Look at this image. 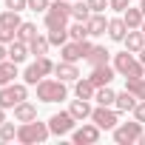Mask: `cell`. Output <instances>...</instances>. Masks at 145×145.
Listing matches in <instances>:
<instances>
[{"mask_svg":"<svg viewBox=\"0 0 145 145\" xmlns=\"http://www.w3.org/2000/svg\"><path fill=\"white\" fill-rule=\"evenodd\" d=\"M48 122H37V120H31V122H20L17 125V142H23V145H37V142H46L48 139Z\"/></svg>","mask_w":145,"mask_h":145,"instance_id":"1","label":"cell"},{"mask_svg":"<svg viewBox=\"0 0 145 145\" xmlns=\"http://www.w3.org/2000/svg\"><path fill=\"white\" fill-rule=\"evenodd\" d=\"M68 17H71V3H68V0H54V3L46 9V29H48V31L68 29V26H65Z\"/></svg>","mask_w":145,"mask_h":145,"instance_id":"2","label":"cell"},{"mask_svg":"<svg viewBox=\"0 0 145 145\" xmlns=\"http://www.w3.org/2000/svg\"><path fill=\"white\" fill-rule=\"evenodd\" d=\"M114 68H117V74L120 77H145V65L139 63V60H134V51H120V54H114Z\"/></svg>","mask_w":145,"mask_h":145,"instance_id":"3","label":"cell"},{"mask_svg":"<svg viewBox=\"0 0 145 145\" xmlns=\"http://www.w3.org/2000/svg\"><path fill=\"white\" fill-rule=\"evenodd\" d=\"M65 97H68V88H65L63 80H46L43 77L37 83V100L40 103H60Z\"/></svg>","mask_w":145,"mask_h":145,"instance_id":"4","label":"cell"},{"mask_svg":"<svg viewBox=\"0 0 145 145\" xmlns=\"http://www.w3.org/2000/svg\"><path fill=\"white\" fill-rule=\"evenodd\" d=\"M54 65H57V63H51L46 54H43V57H37V60H34V63L23 71V83H26V86H37L43 77L54 74Z\"/></svg>","mask_w":145,"mask_h":145,"instance_id":"5","label":"cell"},{"mask_svg":"<svg viewBox=\"0 0 145 145\" xmlns=\"http://www.w3.org/2000/svg\"><path fill=\"white\" fill-rule=\"evenodd\" d=\"M139 137H142V122H139V120H134V122H120V125L114 128V142H117V145H134V142H139Z\"/></svg>","mask_w":145,"mask_h":145,"instance_id":"6","label":"cell"},{"mask_svg":"<svg viewBox=\"0 0 145 145\" xmlns=\"http://www.w3.org/2000/svg\"><path fill=\"white\" fill-rule=\"evenodd\" d=\"M29 100L26 83H9V86H0V105L3 108H14L17 103Z\"/></svg>","mask_w":145,"mask_h":145,"instance_id":"7","label":"cell"},{"mask_svg":"<svg viewBox=\"0 0 145 145\" xmlns=\"http://www.w3.org/2000/svg\"><path fill=\"white\" fill-rule=\"evenodd\" d=\"M91 122L100 125L103 131H114V128L120 125V114H117L111 105H97V108L91 111Z\"/></svg>","mask_w":145,"mask_h":145,"instance_id":"8","label":"cell"},{"mask_svg":"<svg viewBox=\"0 0 145 145\" xmlns=\"http://www.w3.org/2000/svg\"><path fill=\"white\" fill-rule=\"evenodd\" d=\"M74 117H71V111H60V114H51V120H48V131L51 134H57V137H65V134H71L74 131Z\"/></svg>","mask_w":145,"mask_h":145,"instance_id":"9","label":"cell"},{"mask_svg":"<svg viewBox=\"0 0 145 145\" xmlns=\"http://www.w3.org/2000/svg\"><path fill=\"white\" fill-rule=\"evenodd\" d=\"M114 77H117V68L108 65V63H105V65H94V68H91V74H88V80H91L97 88H100V86H111Z\"/></svg>","mask_w":145,"mask_h":145,"instance_id":"10","label":"cell"},{"mask_svg":"<svg viewBox=\"0 0 145 145\" xmlns=\"http://www.w3.org/2000/svg\"><path fill=\"white\" fill-rule=\"evenodd\" d=\"M100 125H94V122H88V125H83V128H77L74 134H71V137H74V142L77 145H94L97 139H100Z\"/></svg>","mask_w":145,"mask_h":145,"instance_id":"11","label":"cell"},{"mask_svg":"<svg viewBox=\"0 0 145 145\" xmlns=\"http://www.w3.org/2000/svg\"><path fill=\"white\" fill-rule=\"evenodd\" d=\"M54 74H57V80H63V83H71V80H80V71H77V63H68V60H60V63L54 65Z\"/></svg>","mask_w":145,"mask_h":145,"instance_id":"12","label":"cell"},{"mask_svg":"<svg viewBox=\"0 0 145 145\" xmlns=\"http://www.w3.org/2000/svg\"><path fill=\"white\" fill-rule=\"evenodd\" d=\"M86 26H88V37H100V34L108 31V20H105L103 12H94V14L86 20Z\"/></svg>","mask_w":145,"mask_h":145,"instance_id":"13","label":"cell"},{"mask_svg":"<svg viewBox=\"0 0 145 145\" xmlns=\"http://www.w3.org/2000/svg\"><path fill=\"white\" fill-rule=\"evenodd\" d=\"M125 48L128 51H134V54H139L142 48H145V34H142V29H128V34H125Z\"/></svg>","mask_w":145,"mask_h":145,"instance_id":"14","label":"cell"},{"mask_svg":"<svg viewBox=\"0 0 145 145\" xmlns=\"http://www.w3.org/2000/svg\"><path fill=\"white\" fill-rule=\"evenodd\" d=\"M68 111H71V117H74V120L80 122V120H88L94 108H91V100H80V97H77L74 103L68 105Z\"/></svg>","mask_w":145,"mask_h":145,"instance_id":"15","label":"cell"},{"mask_svg":"<svg viewBox=\"0 0 145 145\" xmlns=\"http://www.w3.org/2000/svg\"><path fill=\"white\" fill-rule=\"evenodd\" d=\"M14 120L17 122H31V120H37V105H31V103H17L14 105Z\"/></svg>","mask_w":145,"mask_h":145,"instance_id":"16","label":"cell"},{"mask_svg":"<svg viewBox=\"0 0 145 145\" xmlns=\"http://www.w3.org/2000/svg\"><path fill=\"white\" fill-rule=\"evenodd\" d=\"M74 94H77L80 100H94V94H97V86H94L88 77H83V80H74Z\"/></svg>","mask_w":145,"mask_h":145,"instance_id":"17","label":"cell"},{"mask_svg":"<svg viewBox=\"0 0 145 145\" xmlns=\"http://www.w3.org/2000/svg\"><path fill=\"white\" fill-rule=\"evenodd\" d=\"M125 34H128V26H125V20H122V17L108 20V37H111V40L122 43V40H125Z\"/></svg>","mask_w":145,"mask_h":145,"instance_id":"18","label":"cell"},{"mask_svg":"<svg viewBox=\"0 0 145 145\" xmlns=\"http://www.w3.org/2000/svg\"><path fill=\"white\" fill-rule=\"evenodd\" d=\"M29 54H31V51H29V43H23V40L9 43V60H12V63H23Z\"/></svg>","mask_w":145,"mask_h":145,"instance_id":"19","label":"cell"},{"mask_svg":"<svg viewBox=\"0 0 145 145\" xmlns=\"http://www.w3.org/2000/svg\"><path fill=\"white\" fill-rule=\"evenodd\" d=\"M122 20H125V26H128V29H142V20H145V14H142V9H134V6H128V9L122 12Z\"/></svg>","mask_w":145,"mask_h":145,"instance_id":"20","label":"cell"},{"mask_svg":"<svg viewBox=\"0 0 145 145\" xmlns=\"http://www.w3.org/2000/svg\"><path fill=\"white\" fill-rule=\"evenodd\" d=\"M14 77H17V63H12V60H3V63H0V86H9V83H14Z\"/></svg>","mask_w":145,"mask_h":145,"instance_id":"21","label":"cell"},{"mask_svg":"<svg viewBox=\"0 0 145 145\" xmlns=\"http://www.w3.org/2000/svg\"><path fill=\"white\" fill-rule=\"evenodd\" d=\"M137 103H139V100L125 88L122 94H117V103H114V105H117V111H134V105H137Z\"/></svg>","mask_w":145,"mask_h":145,"instance_id":"22","label":"cell"},{"mask_svg":"<svg viewBox=\"0 0 145 145\" xmlns=\"http://www.w3.org/2000/svg\"><path fill=\"white\" fill-rule=\"evenodd\" d=\"M125 88H128L137 100H145V77H128V80H125Z\"/></svg>","mask_w":145,"mask_h":145,"instance_id":"23","label":"cell"},{"mask_svg":"<svg viewBox=\"0 0 145 145\" xmlns=\"http://www.w3.org/2000/svg\"><path fill=\"white\" fill-rule=\"evenodd\" d=\"M94 100H97V105H114L117 103V94L111 91V86H100L97 94H94Z\"/></svg>","mask_w":145,"mask_h":145,"instance_id":"24","label":"cell"},{"mask_svg":"<svg viewBox=\"0 0 145 145\" xmlns=\"http://www.w3.org/2000/svg\"><path fill=\"white\" fill-rule=\"evenodd\" d=\"M20 23H23V20H20V12L6 9L3 14H0V26H6V29H14V31H17V29H20Z\"/></svg>","mask_w":145,"mask_h":145,"instance_id":"25","label":"cell"},{"mask_svg":"<svg viewBox=\"0 0 145 145\" xmlns=\"http://www.w3.org/2000/svg\"><path fill=\"white\" fill-rule=\"evenodd\" d=\"M34 37H37V26L23 20V23H20V29H17V40H23V43H31Z\"/></svg>","mask_w":145,"mask_h":145,"instance_id":"26","label":"cell"},{"mask_svg":"<svg viewBox=\"0 0 145 145\" xmlns=\"http://www.w3.org/2000/svg\"><path fill=\"white\" fill-rule=\"evenodd\" d=\"M48 46H51V43H48V37H40V34H37V37L29 43V51H31V54H37V57H43V54H48Z\"/></svg>","mask_w":145,"mask_h":145,"instance_id":"27","label":"cell"},{"mask_svg":"<svg viewBox=\"0 0 145 145\" xmlns=\"http://www.w3.org/2000/svg\"><path fill=\"white\" fill-rule=\"evenodd\" d=\"M86 60L91 63V68H94V65H105V63H108V51H105L103 46H94V48H91V54H88Z\"/></svg>","mask_w":145,"mask_h":145,"instance_id":"28","label":"cell"},{"mask_svg":"<svg viewBox=\"0 0 145 145\" xmlns=\"http://www.w3.org/2000/svg\"><path fill=\"white\" fill-rule=\"evenodd\" d=\"M91 14H94V12L88 9V3H74V6H71V17H74V20H80V23H86Z\"/></svg>","mask_w":145,"mask_h":145,"instance_id":"29","label":"cell"},{"mask_svg":"<svg viewBox=\"0 0 145 145\" xmlns=\"http://www.w3.org/2000/svg\"><path fill=\"white\" fill-rule=\"evenodd\" d=\"M17 139V125L14 122H3L0 125V142H12Z\"/></svg>","mask_w":145,"mask_h":145,"instance_id":"30","label":"cell"},{"mask_svg":"<svg viewBox=\"0 0 145 145\" xmlns=\"http://www.w3.org/2000/svg\"><path fill=\"white\" fill-rule=\"evenodd\" d=\"M68 37H71V40H86V37H88V26L77 20L74 26H71V29H68Z\"/></svg>","mask_w":145,"mask_h":145,"instance_id":"31","label":"cell"},{"mask_svg":"<svg viewBox=\"0 0 145 145\" xmlns=\"http://www.w3.org/2000/svg\"><path fill=\"white\" fill-rule=\"evenodd\" d=\"M48 43H51V46H63V43H68V29L48 31Z\"/></svg>","mask_w":145,"mask_h":145,"instance_id":"32","label":"cell"},{"mask_svg":"<svg viewBox=\"0 0 145 145\" xmlns=\"http://www.w3.org/2000/svg\"><path fill=\"white\" fill-rule=\"evenodd\" d=\"M14 40H17V31H14V29L0 26V43H3V46H9V43H14Z\"/></svg>","mask_w":145,"mask_h":145,"instance_id":"33","label":"cell"},{"mask_svg":"<svg viewBox=\"0 0 145 145\" xmlns=\"http://www.w3.org/2000/svg\"><path fill=\"white\" fill-rule=\"evenodd\" d=\"M6 9H12V12H23V9H29V0H6Z\"/></svg>","mask_w":145,"mask_h":145,"instance_id":"34","label":"cell"},{"mask_svg":"<svg viewBox=\"0 0 145 145\" xmlns=\"http://www.w3.org/2000/svg\"><path fill=\"white\" fill-rule=\"evenodd\" d=\"M51 6V0H29V9L31 12H46Z\"/></svg>","mask_w":145,"mask_h":145,"instance_id":"35","label":"cell"},{"mask_svg":"<svg viewBox=\"0 0 145 145\" xmlns=\"http://www.w3.org/2000/svg\"><path fill=\"white\" fill-rule=\"evenodd\" d=\"M131 6V0H108V9H114V12H125Z\"/></svg>","mask_w":145,"mask_h":145,"instance_id":"36","label":"cell"},{"mask_svg":"<svg viewBox=\"0 0 145 145\" xmlns=\"http://www.w3.org/2000/svg\"><path fill=\"white\" fill-rule=\"evenodd\" d=\"M86 3H88L91 12H105L108 9V0H86Z\"/></svg>","mask_w":145,"mask_h":145,"instance_id":"37","label":"cell"},{"mask_svg":"<svg viewBox=\"0 0 145 145\" xmlns=\"http://www.w3.org/2000/svg\"><path fill=\"white\" fill-rule=\"evenodd\" d=\"M134 120H139V122H145V100H139V103L134 105Z\"/></svg>","mask_w":145,"mask_h":145,"instance_id":"38","label":"cell"},{"mask_svg":"<svg viewBox=\"0 0 145 145\" xmlns=\"http://www.w3.org/2000/svg\"><path fill=\"white\" fill-rule=\"evenodd\" d=\"M3 60H9V48H6L3 43H0V63H3Z\"/></svg>","mask_w":145,"mask_h":145,"instance_id":"39","label":"cell"},{"mask_svg":"<svg viewBox=\"0 0 145 145\" xmlns=\"http://www.w3.org/2000/svg\"><path fill=\"white\" fill-rule=\"evenodd\" d=\"M3 122H6V108L0 105V125H3Z\"/></svg>","mask_w":145,"mask_h":145,"instance_id":"40","label":"cell"},{"mask_svg":"<svg viewBox=\"0 0 145 145\" xmlns=\"http://www.w3.org/2000/svg\"><path fill=\"white\" fill-rule=\"evenodd\" d=\"M139 63H142V65H145V48H142V51H139Z\"/></svg>","mask_w":145,"mask_h":145,"instance_id":"41","label":"cell"},{"mask_svg":"<svg viewBox=\"0 0 145 145\" xmlns=\"http://www.w3.org/2000/svg\"><path fill=\"white\" fill-rule=\"evenodd\" d=\"M139 9H142V14H145V0H139Z\"/></svg>","mask_w":145,"mask_h":145,"instance_id":"42","label":"cell"},{"mask_svg":"<svg viewBox=\"0 0 145 145\" xmlns=\"http://www.w3.org/2000/svg\"><path fill=\"white\" fill-rule=\"evenodd\" d=\"M142 34H145V20H142Z\"/></svg>","mask_w":145,"mask_h":145,"instance_id":"43","label":"cell"},{"mask_svg":"<svg viewBox=\"0 0 145 145\" xmlns=\"http://www.w3.org/2000/svg\"><path fill=\"white\" fill-rule=\"evenodd\" d=\"M68 3H71V0H68Z\"/></svg>","mask_w":145,"mask_h":145,"instance_id":"44","label":"cell"}]
</instances>
